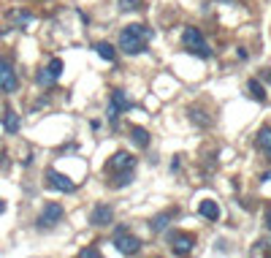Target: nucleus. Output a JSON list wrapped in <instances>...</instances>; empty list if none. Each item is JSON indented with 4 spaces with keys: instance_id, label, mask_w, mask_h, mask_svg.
<instances>
[{
    "instance_id": "f3484780",
    "label": "nucleus",
    "mask_w": 271,
    "mask_h": 258,
    "mask_svg": "<svg viewBox=\"0 0 271 258\" xmlns=\"http://www.w3.org/2000/svg\"><path fill=\"white\" fill-rule=\"evenodd\" d=\"M258 147H263V150H271V128H263L258 133Z\"/></svg>"
},
{
    "instance_id": "412c9836",
    "label": "nucleus",
    "mask_w": 271,
    "mask_h": 258,
    "mask_svg": "<svg viewBox=\"0 0 271 258\" xmlns=\"http://www.w3.org/2000/svg\"><path fill=\"white\" fill-rule=\"evenodd\" d=\"M165 226H168V217H163V215H160V217H155V223H152V229H155V231L165 229Z\"/></svg>"
},
{
    "instance_id": "6e6552de",
    "label": "nucleus",
    "mask_w": 271,
    "mask_h": 258,
    "mask_svg": "<svg viewBox=\"0 0 271 258\" xmlns=\"http://www.w3.org/2000/svg\"><path fill=\"white\" fill-rule=\"evenodd\" d=\"M122 109H130V101H128V95H125L122 90H114V93H112V109H109V120L117 123V117H119Z\"/></svg>"
},
{
    "instance_id": "b1692460",
    "label": "nucleus",
    "mask_w": 271,
    "mask_h": 258,
    "mask_svg": "<svg viewBox=\"0 0 271 258\" xmlns=\"http://www.w3.org/2000/svg\"><path fill=\"white\" fill-rule=\"evenodd\" d=\"M3 209H6V204H3V201H0V215H3Z\"/></svg>"
},
{
    "instance_id": "39448f33",
    "label": "nucleus",
    "mask_w": 271,
    "mask_h": 258,
    "mask_svg": "<svg viewBox=\"0 0 271 258\" xmlns=\"http://www.w3.org/2000/svg\"><path fill=\"white\" fill-rule=\"evenodd\" d=\"M63 220V206L60 204H46L44 206V212H41V217H38V226L41 229H49V226H54V223H60Z\"/></svg>"
},
{
    "instance_id": "f03ea898",
    "label": "nucleus",
    "mask_w": 271,
    "mask_h": 258,
    "mask_svg": "<svg viewBox=\"0 0 271 258\" xmlns=\"http://www.w3.org/2000/svg\"><path fill=\"white\" fill-rule=\"evenodd\" d=\"M114 247H117V253H122V256H136V253L141 250V239L133 234H128V229H117V234H114Z\"/></svg>"
},
{
    "instance_id": "0eeeda50",
    "label": "nucleus",
    "mask_w": 271,
    "mask_h": 258,
    "mask_svg": "<svg viewBox=\"0 0 271 258\" xmlns=\"http://www.w3.org/2000/svg\"><path fill=\"white\" fill-rule=\"evenodd\" d=\"M90 223H92V226H109V223H114V209L109 204H98L92 212H90Z\"/></svg>"
},
{
    "instance_id": "393cba45",
    "label": "nucleus",
    "mask_w": 271,
    "mask_h": 258,
    "mask_svg": "<svg viewBox=\"0 0 271 258\" xmlns=\"http://www.w3.org/2000/svg\"><path fill=\"white\" fill-rule=\"evenodd\" d=\"M269 155H271V150H269Z\"/></svg>"
},
{
    "instance_id": "6ab92c4d",
    "label": "nucleus",
    "mask_w": 271,
    "mask_h": 258,
    "mask_svg": "<svg viewBox=\"0 0 271 258\" xmlns=\"http://www.w3.org/2000/svg\"><path fill=\"white\" fill-rule=\"evenodd\" d=\"M11 19H17V22H22V25H27V22H33V17H30L27 11H11L8 14Z\"/></svg>"
},
{
    "instance_id": "ddd939ff",
    "label": "nucleus",
    "mask_w": 271,
    "mask_h": 258,
    "mask_svg": "<svg viewBox=\"0 0 271 258\" xmlns=\"http://www.w3.org/2000/svg\"><path fill=\"white\" fill-rule=\"evenodd\" d=\"M95 52H98L103 60H109V63H114V57H117V52H114V47H112V44H106V41L95 44Z\"/></svg>"
},
{
    "instance_id": "f257e3e1",
    "label": "nucleus",
    "mask_w": 271,
    "mask_h": 258,
    "mask_svg": "<svg viewBox=\"0 0 271 258\" xmlns=\"http://www.w3.org/2000/svg\"><path fill=\"white\" fill-rule=\"evenodd\" d=\"M147 38H152V30H147L144 25H128L119 33V49L125 54H138L144 52V41Z\"/></svg>"
},
{
    "instance_id": "423d86ee",
    "label": "nucleus",
    "mask_w": 271,
    "mask_h": 258,
    "mask_svg": "<svg viewBox=\"0 0 271 258\" xmlns=\"http://www.w3.org/2000/svg\"><path fill=\"white\" fill-rule=\"evenodd\" d=\"M46 182L52 185V188L63 190V193H71V190L76 188V182L68 180L65 174H60V171H54V169H49V171H46Z\"/></svg>"
},
{
    "instance_id": "9d476101",
    "label": "nucleus",
    "mask_w": 271,
    "mask_h": 258,
    "mask_svg": "<svg viewBox=\"0 0 271 258\" xmlns=\"http://www.w3.org/2000/svg\"><path fill=\"white\" fill-rule=\"evenodd\" d=\"M133 166H136V160H133V155H128V153H117L112 160H109V169L112 171H133Z\"/></svg>"
},
{
    "instance_id": "7ed1b4c3",
    "label": "nucleus",
    "mask_w": 271,
    "mask_h": 258,
    "mask_svg": "<svg viewBox=\"0 0 271 258\" xmlns=\"http://www.w3.org/2000/svg\"><path fill=\"white\" fill-rule=\"evenodd\" d=\"M182 41H184V47H187L193 54H198V57H209V54H212V49L206 47V41H203V35H201L198 27H187V30H184Z\"/></svg>"
},
{
    "instance_id": "9b49d317",
    "label": "nucleus",
    "mask_w": 271,
    "mask_h": 258,
    "mask_svg": "<svg viewBox=\"0 0 271 258\" xmlns=\"http://www.w3.org/2000/svg\"><path fill=\"white\" fill-rule=\"evenodd\" d=\"M193 245H195V239L190 234H177V236H174V253H177V256L190 253V250H193Z\"/></svg>"
},
{
    "instance_id": "4468645a",
    "label": "nucleus",
    "mask_w": 271,
    "mask_h": 258,
    "mask_svg": "<svg viewBox=\"0 0 271 258\" xmlns=\"http://www.w3.org/2000/svg\"><path fill=\"white\" fill-rule=\"evenodd\" d=\"M247 90H249V95H252L255 101H260V103H263V101H266V90H263V84H260L258 79H249Z\"/></svg>"
},
{
    "instance_id": "1a4fd4ad",
    "label": "nucleus",
    "mask_w": 271,
    "mask_h": 258,
    "mask_svg": "<svg viewBox=\"0 0 271 258\" xmlns=\"http://www.w3.org/2000/svg\"><path fill=\"white\" fill-rule=\"evenodd\" d=\"M60 74H63V60L54 57L52 63L38 74V82H41V84H52V82H57V79H60Z\"/></svg>"
},
{
    "instance_id": "aec40b11",
    "label": "nucleus",
    "mask_w": 271,
    "mask_h": 258,
    "mask_svg": "<svg viewBox=\"0 0 271 258\" xmlns=\"http://www.w3.org/2000/svg\"><path fill=\"white\" fill-rule=\"evenodd\" d=\"M79 256H82V258H98V256H100V250H95V247H84V250L79 253Z\"/></svg>"
},
{
    "instance_id": "5701e85b",
    "label": "nucleus",
    "mask_w": 271,
    "mask_h": 258,
    "mask_svg": "<svg viewBox=\"0 0 271 258\" xmlns=\"http://www.w3.org/2000/svg\"><path fill=\"white\" fill-rule=\"evenodd\" d=\"M263 77H266V79H269V82H271V71H266V74H263Z\"/></svg>"
},
{
    "instance_id": "20e7f679",
    "label": "nucleus",
    "mask_w": 271,
    "mask_h": 258,
    "mask_svg": "<svg viewBox=\"0 0 271 258\" xmlns=\"http://www.w3.org/2000/svg\"><path fill=\"white\" fill-rule=\"evenodd\" d=\"M17 87H19V79H17L14 65L6 57H0V90L3 93H17Z\"/></svg>"
},
{
    "instance_id": "4be33fe9",
    "label": "nucleus",
    "mask_w": 271,
    "mask_h": 258,
    "mask_svg": "<svg viewBox=\"0 0 271 258\" xmlns=\"http://www.w3.org/2000/svg\"><path fill=\"white\" fill-rule=\"evenodd\" d=\"M266 229L271 231V212H269V215H266Z\"/></svg>"
},
{
    "instance_id": "a211bd4d",
    "label": "nucleus",
    "mask_w": 271,
    "mask_h": 258,
    "mask_svg": "<svg viewBox=\"0 0 271 258\" xmlns=\"http://www.w3.org/2000/svg\"><path fill=\"white\" fill-rule=\"evenodd\" d=\"M141 6V0H119V11H136Z\"/></svg>"
},
{
    "instance_id": "2eb2a0df",
    "label": "nucleus",
    "mask_w": 271,
    "mask_h": 258,
    "mask_svg": "<svg viewBox=\"0 0 271 258\" xmlns=\"http://www.w3.org/2000/svg\"><path fill=\"white\" fill-rule=\"evenodd\" d=\"M3 128H6L8 133H17V130H19V117L14 112H6V114H3Z\"/></svg>"
},
{
    "instance_id": "f8f14e48",
    "label": "nucleus",
    "mask_w": 271,
    "mask_h": 258,
    "mask_svg": "<svg viewBox=\"0 0 271 258\" xmlns=\"http://www.w3.org/2000/svg\"><path fill=\"white\" fill-rule=\"evenodd\" d=\"M198 212H201V217H206V220H217L220 217V206H217V201H212V199L201 201Z\"/></svg>"
},
{
    "instance_id": "dca6fc26",
    "label": "nucleus",
    "mask_w": 271,
    "mask_h": 258,
    "mask_svg": "<svg viewBox=\"0 0 271 258\" xmlns=\"http://www.w3.org/2000/svg\"><path fill=\"white\" fill-rule=\"evenodd\" d=\"M130 136H133V141H136L138 147H147V144H149V133H147L144 128H138V125L130 130Z\"/></svg>"
}]
</instances>
